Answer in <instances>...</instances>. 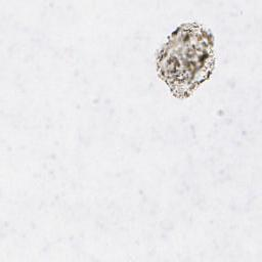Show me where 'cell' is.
Masks as SVG:
<instances>
[{
    "label": "cell",
    "mask_w": 262,
    "mask_h": 262,
    "mask_svg": "<svg viewBox=\"0 0 262 262\" xmlns=\"http://www.w3.org/2000/svg\"><path fill=\"white\" fill-rule=\"evenodd\" d=\"M215 68L212 33L198 23L179 26L162 46L157 57L159 77L177 98H187Z\"/></svg>",
    "instance_id": "6da1fadb"
}]
</instances>
